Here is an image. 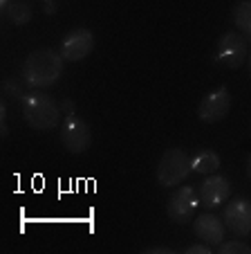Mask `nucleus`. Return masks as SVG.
Masks as SVG:
<instances>
[{"mask_svg": "<svg viewBox=\"0 0 251 254\" xmlns=\"http://www.w3.org/2000/svg\"><path fill=\"white\" fill-rule=\"evenodd\" d=\"M63 65H65V59L56 50H34L23 63V79L32 90H45L61 79Z\"/></svg>", "mask_w": 251, "mask_h": 254, "instance_id": "1", "label": "nucleus"}, {"mask_svg": "<svg viewBox=\"0 0 251 254\" xmlns=\"http://www.w3.org/2000/svg\"><path fill=\"white\" fill-rule=\"evenodd\" d=\"M23 117L29 128L52 130L61 122V104L48 92H27L23 99Z\"/></svg>", "mask_w": 251, "mask_h": 254, "instance_id": "2", "label": "nucleus"}, {"mask_svg": "<svg viewBox=\"0 0 251 254\" xmlns=\"http://www.w3.org/2000/svg\"><path fill=\"white\" fill-rule=\"evenodd\" d=\"M191 169V158L182 149H166L161 155L159 164H157V183L161 187H175V185L184 183Z\"/></svg>", "mask_w": 251, "mask_h": 254, "instance_id": "3", "label": "nucleus"}, {"mask_svg": "<svg viewBox=\"0 0 251 254\" xmlns=\"http://www.w3.org/2000/svg\"><path fill=\"white\" fill-rule=\"evenodd\" d=\"M247 57H249V45L247 39L238 32H224L218 41V50H215V61L222 63L229 70H238L245 65Z\"/></svg>", "mask_w": 251, "mask_h": 254, "instance_id": "4", "label": "nucleus"}, {"mask_svg": "<svg viewBox=\"0 0 251 254\" xmlns=\"http://www.w3.org/2000/svg\"><path fill=\"white\" fill-rule=\"evenodd\" d=\"M61 142H63L67 153H74V155L86 153L92 144L90 126L81 120V117L67 115L65 122H63V126H61Z\"/></svg>", "mask_w": 251, "mask_h": 254, "instance_id": "5", "label": "nucleus"}, {"mask_svg": "<svg viewBox=\"0 0 251 254\" xmlns=\"http://www.w3.org/2000/svg\"><path fill=\"white\" fill-rule=\"evenodd\" d=\"M198 205H200V196L195 193V189L184 185V187L175 189L173 196L168 198V202H166V214H168V218H171L173 223L184 225V223H189L195 216Z\"/></svg>", "mask_w": 251, "mask_h": 254, "instance_id": "6", "label": "nucleus"}, {"mask_svg": "<svg viewBox=\"0 0 251 254\" xmlns=\"http://www.w3.org/2000/svg\"><path fill=\"white\" fill-rule=\"evenodd\" d=\"M229 111H231V95H229L227 86H220L200 101L198 115L204 124H218L220 120L229 115Z\"/></svg>", "mask_w": 251, "mask_h": 254, "instance_id": "7", "label": "nucleus"}, {"mask_svg": "<svg viewBox=\"0 0 251 254\" xmlns=\"http://www.w3.org/2000/svg\"><path fill=\"white\" fill-rule=\"evenodd\" d=\"M95 50V34L86 27H76L65 34L61 43V54L65 61H83Z\"/></svg>", "mask_w": 251, "mask_h": 254, "instance_id": "8", "label": "nucleus"}, {"mask_svg": "<svg viewBox=\"0 0 251 254\" xmlns=\"http://www.w3.org/2000/svg\"><path fill=\"white\" fill-rule=\"evenodd\" d=\"M224 227L236 236H249L251 234V202L245 198H236L224 207L222 214Z\"/></svg>", "mask_w": 251, "mask_h": 254, "instance_id": "9", "label": "nucleus"}, {"mask_svg": "<svg viewBox=\"0 0 251 254\" xmlns=\"http://www.w3.org/2000/svg\"><path fill=\"white\" fill-rule=\"evenodd\" d=\"M229 196H231V183H229L227 176H215V173H211L202 183V187H200V205H202L204 209H215V207L222 205Z\"/></svg>", "mask_w": 251, "mask_h": 254, "instance_id": "10", "label": "nucleus"}, {"mask_svg": "<svg viewBox=\"0 0 251 254\" xmlns=\"http://www.w3.org/2000/svg\"><path fill=\"white\" fill-rule=\"evenodd\" d=\"M224 221H220L213 214H200L193 221V232L200 241L206 245H220L224 241Z\"/></svg>", "mask_w": 251, "mask_h": 254, "instance_id": "11", "label": "nucleus"}, {"mask_svg": "<svg viewBox=\"0 0 251 254\" xmlns=\"http://www.w3.org/2000/svg\"><path fill=\"white\" fill-rule=\"evenodd\" d=\"M191 169L195 173H202V176H211L220 169V155L211 149H204L191 160Z\"/></svg>", "mask_w": 251, "mask_h": 254, "instance_id": "12", "label": "nucleus"}, {"mask_svg": "<svg viewBox=\"0 0 251 254\" xmlns=\"http://www.w3.org/2000/svg\"><path fill=\"white\" fill-rule=\"evenodd\" d=\"M2 14H5V18L9 20V23L14 25H27L29 20H32V7L25 2V0H11L9 5L2 9Z\"/></svg>", "mask_w": 251, "mask_h": 254, "instance_id": "13", "label": "nucleus"}, {"mask_svg": "<svg viewBox=\"0 0 251 254\" xmlns=\"http://www.w3.org/2000/svg\"><path fill=\"white\" fill-rule=\"evenodd\" d=\"M233 23L247 41H251V0H240L233 9Z\"/></svg>", "mask_w": 251, "mask_h": 254, "instance_id": "14", "label": "nucleus"}, {"mask_svg": "<svg viewBox=\"0 0 251 254\" xmlns=\"http://www.w3.org/2000/svg\"><path fill=\"white\" fill-rule=\"evenodd\" d=\"M27 81H20V79H14V77H7L5 81H2V95L11 97V99H18L23 101L25 97H27Z\"/></svg>", "mask_w": 251, "mask_h": 254, "instance_id": "15", "label": "nucleus"}, {"mask_svg": "<svg viewBox=\"0 0 251 254\" xmlns=\"http://www.w3.org/2000/svg\"><path fill=\"white\" fill-rule=\"evenodd\" d=\"M220 254H251V248L242 241H222L218 248Z\"/></svg>", "mask_w": 251, "mask_h": 254, "instance_id": "16", "label": "nucleus"}, {"mask_svg": "<svg viewBox=\"0 0 251 254\" xmlns=\"http://www.w3.org/2000/svg\"><path fill=\"white\" fill-rule=\"evenodd\" d=\"M9 128H7V104L5 101H0V135L7 137Z\"/></svg>", "mask_w": 251, "mask_h": 254, "instance_id": "17", "label": "nucleus"}, {"mask_svg": "<svg viewBox=\"0 0 251 254\" xmlns=\"http://www.w3.org/2000/svg\"><path fill=\"white\" fill-rule=\"evenodd\" d=\"M186 254H211V245L195 243V245H191V248H186Z\"/></svg>", "mask_w": 251, "mask_h": 254, "instance_id": "18", "label": "nucleus"}, {"mask_svg": "<svg viewBox=\"0 0 251 254\" xmlns=\"http://www.w3.org/2000/svg\"><path fill=\"white\" fill-rule=\"evenodd\" d=\"M144 254H175L171 248H164V245H155V248H146Z\"/></svg>", "mask_w": 251, "mask_h": 254, "instance_id": "19", "label": "nucleus"}, {"mask_svg": "<svg viewBox=\"0 0 251 254\" xmlns=\"http://www.w3.org/2000/svg\"><path fill=\"white\" fill-rule=\"evenodd\" d=\"M61 111L67 113V115H74V101H72V99H63L61 101Z\"/></svg>", "mask_w": 251, "mask_h": 254, "instance_id": "20", "label": "nucleus"}, {"mask_svg": "<svg viewBox=\"0 0 251 254\" xmlns=\"http://www.w3.org/2000/svg\"><path fill=\"white\" fill-rule=\"evenodd\" d=\"M45 14H56V5H54V0H45Z\"/></svg>", "mask_w": 251, "mask_h": 254, "instance_id": "21", "label": "nucleus"}, {"mask_svg": "<svg viewBox=\"0 0 251 254\" xmlns=\"http://www.w3.org/2000/svg\"><path fill=\"white\" fill-rule=\"evenodd\" d=\"M247 176H249V180H251V155H249V160H247Z\"/></svg>", "mask_w": 251, "mask_h": 254, "instance_id": "22", "label": "nucleus"}, {"mask_svg": "<svg viewBox=\"0 0 251 254\" xmlns=\"http://www.w3.org/2000/svg\"><path fill=\"white\" fill-rule=\"evenodd\" d=\"M247 63H249V72H251V52H249V57H247Z\"/></svg>", "mask_w": 251, "mask_h": 254, "instance_id": "23", "label": "nucleus"}]
</instances>
